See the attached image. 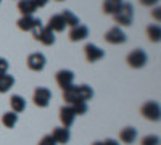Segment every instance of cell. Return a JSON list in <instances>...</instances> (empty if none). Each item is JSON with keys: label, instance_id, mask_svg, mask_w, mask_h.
I'll use <instances>...</instances> for the list:
<instances>
[{"label": "cell", "instance_id": "obj_22", "mask_svg": "<svg viewBox=\"0 0 161 145\" xmlns=\"http://www.w3.org/2000/svg\"><path fill=\"white\" fill-rule=\"evenodd\" d=\"M34 23H36V18L31 15V16H23L18 20V28L21 31H31L34 28Z\"/></svg>", "mask_w": 161, "mask_h": 145}, {"label": "cell", "instance_id": "obj_25", "mask_svg": "<svg viewBox=\"0 0 161 145\" xmlns=\"http://www.w3.org/2000/svg\"><path fill=\"white\" fill-rule=\"evenodd\" d=\"M140 145H159V137L158 136H145L142 139Z\"/></svg>", "mask_w": 161, "mask_h": 145}, {"label": "cell", "instance_id": "obj_9", "mask_svg": "<svg viewBox=\"0 0 161 145\" xmlns=\"http://www.w3.org/2000/svg\"><path fill=\"white\" fill-rule=\"evenodd\" d=\"M28 68L31 70V71H42L44 68H45V63H47V60H45V57H44V53H31L29 57H28Z\"/></svg>", "mask_w": 161, "mask_h": 145}, {"label": "cell", "instance_id": "obj_28", "mask_svg": "<svg viewBox=\"0 0 161 145\" xmlns=\"http://www.w3.org/2000/svg\"><path fill=\"white\" fill-rule=\"evenodd\" d=\"M7 71H8V61L5 58H0V76L7 74Z\"/></svg>", "mask_w": 161, "mask_h": 145}, {"label": "cell", "instance_id": "obj_3", "mask_svg": "<svg viewBox=\"0 0 161 145\" xmlns=\"http://www.w3.org/2000/svg\"><path fill=\"white\" fill-rule=\"evenodd\" d=\"M142 116L147 118L148 121H159L161 118V108L158 102H147L142 105Z\"/></svg>", "mask_w": 161, "mask_h": 145}, {"label": "cell", "instance_id": "obj_34", "mask_svg": "<svg viewBox=\"0 0 161 145\" xmlns=\"http://www.w3.org/2000/svg\"><path fill=\"white\" fill-rule=\"evenodd\" d=\"M57 2H63V0H57Z\"/></svg>", "mask_w": 161, "mask_h": 145}, {"label": "cell", "instance_id": "obj_20", "mask_svg": "<svg viewBox=\"0 0 161 145\" xmlns=\"http://www.w3.org/2000/svg\"><path fill=\"white\" fill-rule=\"evenodd\" d=\"M16 123H18V114H16V113H13V111L3 113V116H2V124H3L5 127L11 129V127H15Z\"/></svg>", "mask_w": 161, "mask_h": 145}, {"label": "cell", "instance_id": "obj_14", "mask_svg": "<svg viewBox=\"0 0 161 145\" xmlns=\"http://www.w3.org/2000/svg\"><path fill=\"white\" fill-rule=\"evenodd\" d=\"M48 29H52L53 32H63L64 28H66V24L61 18V15H53L50 20H48V26H47Z\"/></svg>", "mask_w": 161, "mask_h": 145}, {"label": "cell", "instance_id": "obj_33", "mask_svg": "<svg viewBox=\"0 0 161 145\" xmlns=\"http://www.w3.org/2000/svg\"><path fill=\"white\" fill-rule=\"evenodd\" d=\"M92 145H102V142H95V143H92Z\"/></svg>", "mask_w": 161, "mask_h": 145}, {"label": "cell", "instance_id": "obj_12", "mask_svg": "<svg viewBox=\"0 0 161 145\" xmlns=\"http://www.w3.org/2000/svg\"><path fill=\"white\" fill-rule=\"evenodd\" d=\"M50 136L53 137V140H55L57 143H68L69 137H71L69 129H66V127H55L52 131Z\"/></svg>", "mask_w": 161, "mask_h": 145}, {"label": "cell", "instance_id": "obj_21", "mask_svg": "<svg viewBox=\"0 0 161 145\" xmlns=\"http://www.w3.org/2000/svg\"><path fill=\"white\" fill-rule=\"evenodd\" d=\"M61 18H63L64 24H66V26H71V28H74V26H77V24H79V18L74 15L73 11H69V10H63Z\"/></svg>", "mask_w": 161, "mask_h": 145}, {"label": "cell", "instance_id": "obj_30", "mask_svg": "<svg viewBox=\"0 0 161 145\" xmlns=\"http://www.w3.org/2000/svg\"><path fill=\"white\" fill-rule=\"evenodd\" d=\"M161 10H159V7H156L155 10H153V13H152V16L156 20V21H159V18H161V13H159Z\"/></svg>", "mask_w": 161, "mask_h": 145}, {"label": "cell", "instance_id": "obj_18", "mask_svg": "<svg viewBox=\"0 0 161 145\" xmlns=\"http://www.w3.org/2000/svg\"><path fill=\"white\" fill-rule=\"evenodd\" d=\"M123 3H124L123 0H105L103 2V13H106V15H114Z\"/></svg>", "mask_w": 161, "mask_h": 145}, {"label": "cell", "instance_id": "obj_32", "mask_svg": "<svg viewBox=\"0 0 161 145\" xmlns=\"http://www.w3.org/2000/svg\"><path fill=\"white\" fill-rule=\"evenodd\" d=\"M102 145H119L116 140H113V139H106L105 142H102Z\"/></svg>", "mask_w": 161, "mask_h": 145}, {"label": "cell", "instance_id": "obj_11", "mask_svg": "<svg viewBox=\"0 0 161 145\" xmlns=\"http://www.w3.org/2000/svg\"><path fill=\"white\" fill-rule=\"evenodd\" d=\"M86 37H89V28L84 24H77L74 28H71L69 31V39L73 42H79V41H84Z\"/></svg>", "mask_w": 161, "mask_h": 145}, {"label": "cell", "instance_id": "obj_35", "mask_svg": "<svg viewBox=\"0 0 161 145\" xmlns=\"http://www.w3.org/2000/svg\"><path fill=\"white\" fill-rule=\"evenodd\" d=\"M0 2H2V0H0Z\"/></svg>", "mask_w": 161, "mask_h": 145}, {"label": "cell", "instance_id": "obj_5", "mask_svg": "<svg viewBox=\"0 0 161 145\" xmlns=\"http://www.w3.org/2000/svg\"><path fill=\"white\" fill-rule=\"evenodd\" d=\"M32 100H34V103L37 105V107H40V108L48 107V103H50V100H52V92H50V89H47V87H37V89L34 90Z\"/></svg>", "mask_w": 161, "mask_h": 145}, {"label": "cell", "instance_id": "obj_16", "mask_svg": "<svg viewBox=\"0 0 161 145\" xmlns=\"http://www.w3.org/2000/svg\"><path fill=\"white\" fill-rule=\"evenodd\" d=\"M10 107H11V111L13 113H23L26 110V100L21 97V95H13L10 98Z\"/></svg>", "mask_w": 161, "mask_h": 145}, {"label": "cell", "instance_id": "obj_10", "mask_svg": "<svg viewBox=\"0 0 161 145\" xmlns=\"http://www.w3.org/2000/svg\"><path fill=\"white\" fill-rule=\"evenodd\" d=\"M74 120H76V114H74V111H73V108L69 107V105L60 108V121H61L63 127H66V129L71 127Z\"/></svg>", "mask_w": 161, "mask_h": 145}, {"label": "cell", "instance_id": "obj_13", "mask_svg": "<svg viewBox=\"0 0 161 145\" xmlns=\"http://www.w3.org/2000/svg\"><path fill=\"white\" fill-rule=\"evenodd\" d=\"M37 10L34 0H19L18 2V11L23 16H31L32 13Z\"/></svg>", "mask_w": 161, "mask_h": 145}, {"label": "cell", "instance_id": "obj_17", "mask_svg": "<svg viewBox=\"0 0 161 145\" xmlns=\"http://www.w3.org/2000/svg\"><path fill=\"white\" fill-rule=\"evenodd\" d=\"M37 41L42 42L44 45H53L55 44V32H53L52 29H48V28H44L42 31H40Z\"/></svg>", "mask_w": 161, "mask_h": 145}, {"label": "cell", "instance_id": "obj_2", "mask_svg": "<svg viewBox=\"0 0 161 145\" xmlns=\"http://www.w3.org/2000/svg\"><path fill=\"white\" fill-rule=\"evenodd\" d=\"M116 24H121V26H130L132 24V20H134V7L130 3H123L121 8L113 15Z\"/></svg>", "mask_w": 161, "mask_h": 145}, {"label": "cell", "instance_id": "obj_29", "mask_svg": "<svg viewBox=\"0 0 161 145\" xmlns=\"http://www.w3.org/2000/svg\"><path fill=\"white\" fill-rule=\"evenodd\" d=\"M140 3L145 5V7H153L158 3V0H140Z\"/></svg>", "mask_w": 161, "mask_h": 145}, {"label": "cell", "instance_id": "obj_6", "mask_svg": "<svg viewBox=\"0 0 161 145\" xmlns=\"http://www.w3.org/2000/svg\"><path fill=\"white\" fill-rule=\"evenodd\" d=\"M105 41L108 44H113V45H119V44H124L127 41V37H126L123 29L118 28V26H114V28H111L110 31H106Z\"/></svg>", "mask_w": 161, "mask_h": 145}, {"label": "cell", "instance_id": "obj_1", "mask_svg": "<svg viewBox=\"0 0 161 145\" xmlns=\"http://www.w3.org/2000/svg\"><path fill=\"white\" fill-rule=\"evenodd\" d=\"M93 97V89L87 84H80V86H71L68 89L63 90V100L66 103H76V102H87Z\"/></svg>", "mask_w": 161, "mask_h": 145}, {"label": "cell", "instance_id": "obj_15", "mask_svg": "<svg viewBox=\"0 0 161 145\" xmlns=\"http://www.w3.org/2000/svg\"><path fill=\"white\" fill-rule=\"evenodd\" d=\"M136 139H137V129L132 127V126L124 127V129L119 132V140H123L124 143H132Z\"/></svg>", "mask_w": 161, "mask_h": 145}, {"label": "cell", "instance_id": "obj_27", "mask_svg": "<svg viewBox=\"0 0 161 145\" xmlns=\"http://www.w3.org/2000/svg\"><path fill=\"white\" fill-rule=\"evenodd\" d=\"M39 145H58V143L53 140V137L48 134V136H44L42 139L39 140Z\"/></svg>", "mask_w": 161, "mask_h": 145}, {"label": "cell", "instance_id": "obj_23", "mask_svg": "<svg viewBox=\"0 0 161 145\" xmlns=\"http://www.w3.org/2000/svg\"><path fill=\"white\" fill-rule=\"evenodd\" d=\"M147 36H148V39L152 42H159L161 39V29L158 24H150L148 28H147Z\"/></svg>", "mask_w": 161, "mask_h": 145}, {"label": "cell", "instance_id": "obj_4", "mask_svg": "<svg viewBox=\"0 0 161 145\" xmlns=\"http://www.w3.org/2000/svg\"><path fill=\"white\" fill-rule=\"evenodd\" d=\"M147 53L142 50V48H136V50H132L130 53L127 55V64L130 68H136V70H139V68H143L145 64H147Z\"/></svg>", "mask_w": 161, "mask_h": 145}, {"label": "cell", "instance_id": "obj_31", "mask_svg": "<svg viewBox=\"0 0 161 145\" xmlns=\"http://www.w3.org/2000/svg\"><path fill=\"white\" fill-rule=\"evenodd\" d=\"M34 3H36L37 8H42V7H45L48 3V0H34Z\"/></svg>", "mask_w": 161, "mask_h": 145}, {"label": "cell", "instance_id": "obj_26", "mask_svg": "<svg viewBox=\"0 0 161 145\" xmlns=\"http://www.w3.org/2000/svg\"><path fill=\"white\" fill-rule=\"evenodd\" d=\"M44 29V26H42V21L40 20H37L36 18V23H34V28L31 29V32H32V37L37 41V37H39V34H40V31Z\"/></svg>", "mask_w": 161, "mask_h": 145}, {"label": "cell", "instance_id": "obj_19", "mask_svg": "<svg viewBox=\"0 0 161 145\" xmlns=\"http://www.w3.org/2000/svg\"><path fill=\"white\" fill-rule=\"evenodd\" d=\"M13 84H15V77L10 76V74H3V76H0V92L2 94H5V92H8Z\"/></svg>", "mask_w": 161, "mask_h": 145}, {"label": "cell", "instance_id": "obj_24", "mask_svg": "<svg viewBox=\"0 0 161 145\" xmlns=\"http://www.w3.org/2000/svg\"><path fill=\"white\" fill-rule=\"evenodd\" d=\"M69 107L73 108V111H74V114H76V116H79V114H86V113H87V110H89L86 102H76V103L69 105Z\"/></svg>", "mask_w": 161, "mask_h": 145}, {"label": "cell", "instance_id": "obj_8", "mask_svg": "<svg viewBox=\"0 0 161 145\" xmlns=\"http://www.w3.org/2000/svg\"><path fill=\"white\" fill-rule=\"evenodd\" d=\"M84 53H86V60L89 63H95L105 57V52L100 47H97L95 44H87L84 47Z\"/></svg>", "mask_w": 161, "mask_h": 145}, {"label": "cell", "instance_id": "obj_7", "mask_svg": "<svg viewBox=\"0 0 161 145\" xmlns=\"http://www.w3.org/2000/svg\"><path fill=\"white\" fill-rule=\"evenodd\" d=\"M55 81L64 90V89H68V87L73 86V82H74V73L69 71V70H61V71H58L55 74Z\"/></svg>", "mask_w": 161, "mask_h": 145}]
</instances>
